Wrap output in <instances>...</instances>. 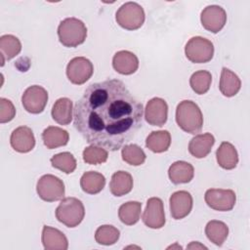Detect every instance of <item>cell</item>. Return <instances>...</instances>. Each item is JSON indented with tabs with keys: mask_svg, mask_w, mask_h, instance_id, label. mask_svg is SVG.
<instances>
[{
	"mask_svg": "<svg viewBox=\"0 0 250 250\" xmlns=\"http://www.w3.org/2000/svg\"><path fill=\"white\" fill-rule=\"evenodd\" d=\"M144 107L119 79L90 84L73 108V125L86 142L116 151L143 126Z\"/></svg>",
	"mask_w": 250,
	"mask_h": 250,
	"instance_id": "cell-1",
	"label": "cell"
},
{
	"mask_svg": "<svg viewBox=\"0 0 250 250\" xmlns=\"http://www.w3.org/2000/svg\"><path fill=\"white\" fill-rule=\"evenodd\" d=\"M50 161L54 168L59 169L65 174L72 173L76 169V165H77L76 159L68 151H64V152H61L53 155Z\"/></svg>",
	"mask_w": 250,
	"mask_h": 250,
	"instance_id": "cell-32",
	"label": "cell"
},
{
	"mask_svg": "<svg viewBox=\"0 0 250 250\" xmlns=\"http://www.w3.org/2000/svg\"><path fill=\"white\" fill-rule=\"evenodd\" d=\"M36 191L44 201H58L64 197V184L60 178L54 175H43L37 182Z\"/></svg>",
	"mask_w": 250,
	"mask_h": 250,
	"instance_id": "cell-7",
	"label": "cell"
},
{
	"mask_svg": "<svg viewBox=\"0 0 250 250\" xmlns=\"http://www.w3.org/2000/svg\"><path fill=\"white\" fill-rule=\"evenodd\" d=\"M205 234L212 243L222 246L229 235V228L222 221L212 220L205 227Z\"/></svg>",
	"mask_w": 250,
	"mask_h": 250,
	"instance_id": "cell-28",
	"label": "cell"
},
{
	"mask_svg": "<svg viewBox=\"0 0 250 250\" xmlns=\"http://www.w3.org/2000/svg\"><path fill=\"white\" fill-rule=\"evenodd\" d=\"M93 72V63L84 57L73 58L66 66V76L68 80L75 85L84 84L91 78Z\"/></svg>",
	"mask_w": 250,
	"mask_h": 250,
	"instance_id": "cell-8",
	"label": "cell"
},
{
	"mask_svg": "<svg viewBox=\"0 0 250 250\" xmlns=\"http://www.w3.org/2000/svg\"><path fill=\"white\" fill-rule=\"evenodd\" d=\"M16 108L13 103L5 98L0 99V123H7L14 119Z\"/></svg>",
	"mask_w": 250,
	"mask_h": 250,
	"instance_id": "cell-35",
	"label": "cell"
},
{
	"mask_svg": "<svg viewBox=\"0 0 250 250\" xmlns=\"http://www.w3.org/2000/svg\"><path fill=\"white\" fill-rule=\"evenodd\" d=\"M72 102L68 98L57 100L52 107V117L60 125H67L72 120Z\"/></svg>",
	"mask_w": 250,
	"mask_h": 250,
	"instance_id": "cell-24",
	"label": "cell"
},
{
	"mask_svg": "<svg viewBox=\"0 0 250 250\" xmlns=\"http://www.w3.org/2000/svg\"><path fill=\"white\" fill-rule=\"evenodd\" d=\"M217 162L220 167L231 170L238 163V154L235 147L229 142H223L216 151Z\"/></svg>",
	"mask_w": 250,
	"mask_h": 250,
	"instance_id": "cell-20",
	"label": "cell"
},
{
	"mask_svg": "<svg viewBox=\"0 0 250 250\" xmlns=\"http://www.w3.org/2000/svg\"><path fill=\"white\" fill-rule=\"evenodd\" d=\"M105 185V178L103 174L95 171L85 172L80 179L82 190L89 194H96L103 190Z\"/></svg>",
	"mask_w": 250,
	"mask_h": 250,
	"instance_id": "cell-25",
	"label": "cell"
},
{
	"mask_svg": "<svg viewBox=\"0 0 250 250\" xmlns=\"http://www.w3.org/2000/svg\"><path fill=\"white\" fill-rule=\"evenodd\" d=\"M212 82V75L207 70L195 71L189 78L191 89L198 95H203L208 92Z\"/></svg>",
	"mask_w": 250,
	"mask_h": 250,
	"instance_id": "cell-30",
	"label": "cell"
},
{
	"mask_svg": "<svg viewBox=\"0 0 250 250\" xmlns=\"http://www.w3.org/2000/svg\"><path fill=\"white\" fill-rule=\"evenodd\" d=\"M185 54L188 61L194 63H204L212 60L214 55L213 43L201 36L190 38L185 47Z\"/></svg>",
	"mask_w": 250,
	"mask_h": 250,
	"instance_id": "cell-6",
	"label": "cell"
},
{
	"mask_svg": "<svg viewBox=\"0 0 250 250\" xmlns=\"http://www.w3.org/2000/svg\"><path fill=\"white\" fill-rule=\"evenodd\" d=\"M41 239L46 250H66L68 248V241L63 232L49 226L43 227Z\"/></svg>",
	"mask_w": 250,
	"mask_h": 250,
	"instance_id": "cell-17",
	"label": "cell"
},
{
	"mask_svg": "<svg viewBox=\"0 0 250 250\" xmlns=\"http://www.w3.org/2000/svg\"><path fill=\"white\" fill-rule=\"evenodd\" d=\"M48 102V92L41 86L28 87L22 94L21 104L24 109L32 114L41 113Z\"/></svg>",
	"mask_w": 250,
	"mask_h": 250,
	"instance_id": "cell-10",
	"label": "cell"
},
{
	"mask_svg": "<svg viewBox=\"0 0 250 250\" xmlns=\"http://www.w3.org/2000/svg\"><path fill=\"white\" fill-rule=\"evenodd\" d=\"M142 211V203L139 201H128L123 203L118 210V217L120 221L127 225L133 226L140 220Z\"/></svg>",
	"mask_w": 250,
	"mask_h": 250,
	"instance_id": "cell-29",
	"label": "cell"
},
{
	"mask_svg": "<svg viewBox=\"0 0 250 250\" xmlns=\"http://www.w3.org/2000/svg\"><path fill=\"white\" fill-rule=\"evenodd\" d=\"M193 175V166L186 161H176L168 170L169 179L175 185L189 183L192 180Z\"/></svg>",
	"mask_w": 250,
	"mask_h": 250,
	"instance_id": "cell-19",
	"label": "cell"
},
{
	"mask_svg": "<svg viewBox=\"0 0 250 250\" xmlns=\"http://www.w3.org/2000/svg\"><path fill=\"white\" fill-rule=\"evenodd\" d=\"M204 199L206 204L217 211H230L236 201L235 192L231 189L209 188L206 190Z\"/></svg>",
	"mask_w": 250,
	"mask_h": 250,
	"instance_id": "cell-9",
	"label": "cell"
},
{
	"mask_svg": "<svg viewBox=\"0 0 250 250\" xmlns=\"http://www.w3.org/2000/svg\"><path fill=\"white\" fill-rule=\"evenodd\" d=\"M21 51V43L18 37L12 34L2 35L0 37V55H1V66L4 65L5 61H9L15 58Z\"/></svg>",
	"mask_w": 250,
	"mask_h": 250,
	"instance_id": "cell-26",
	"label": "cell"
},
{
	"mask_svg": "<svg viewBox=\"0 0 250 250\" xmlns=\"http://www.w3.org/2000/svg\"><path fill=\"white\" fill-rule=\"evenodd\" d=\"M171 145V135L167 130L153 131L146 140V147L155 153L166 151Z\"/></svg>",
	"mask_w": 250,
	"mask_h": 250,
	"instance_id": "cell-27",
	"label": "cell"
},
{
	"mask_svg": "<svg viewBox=\"0 0 250 250\" xmlns=\"http://www.w3.org/2000/svg\"><path fill=\"white\" fill-rule=\"evenodd\" d=\"M187 248L188 249H198V248H200V249H202V248H204V249H207V247L206 246H204L203 244H200L199 242H197V241H192L190 244H188V246H187Z\"/></svg>",
	"mask_w": 250,
	"mask_h": 250,
	"instance_id": "cell-36",
	"label": "cell"
},
{
	"mask_svg": "<svg viewBox=\"0 0 250 250\" xmlns=\"http://www.w3.org/2000/svg\"><path fill=\"white\" fill-rule=\"evenodd\" d=\"M241 87L239 77L230 69L227 67L222 68L219 88L221 93L228 98L235 96Z\"/></svg>",
	"mask_w": 250,
	"mask_h": 250,
	"instance_id": "cell-22",
	"label": "cell"
},
{
	"mask_svg": "<svg viewBox=\"0 0 250 250\" xmlns=\"http://www.w3.org/2000/svg\"><path fill=\"white\" fill-rule=\"evenodd\" d=\"M42 140L49 149L63 146L68 143L69 135L66 130L57 126H49L42 133Z\"/></svg>",
	"mask_w": 250,
	"mask_h": 250,
	"instance_id": "cell-21",
	"label": "cell"
},
{
	"mask_svg": "<svg viewBox=\"0 0 250 250\" xmlns=\"http://www.w3.org/2000/svg\"><path fill=\"white\" fill-rule=\"evenodd\" d=\"M170 248H178V249H182V246H180V245H178V244L176 243L175 245H171V246L167 247V249H170Z\"/></svg>",
	"mask_w": 250,
	"mask_h": 250,
	"instance_id": "cell-37",
	"label": "cell"
},
{
	"mask_svg": "<svg viewBox=\"0 0 250 250\" xmlns=\"http://www.w3.org/2000/svg\"><path fill=\"white\" fill-rule=\"evenodd\" d=\"M168 117L167 103L161 98H152L145 108L146 121L152 126H163Z\"/></svg>",
	"mask_w": 250,
	"mask_h": 250,
	"instance_id": "cell-13",
	"label": "cell"
},
{
	"mask_svg": "<svg viewBox=\"0 0 250 250\" xmlns=\"http://www.w3.org/2000/svg\"><path fill=\"white\" fill-rule=\"evenodd\" d=\"M120 231L111 225H104L97 229L95 239L102 245H112L119 239Z\"/></svg>",
	"mask_w": 250,
	"mask_h": 250,
	"instance_id": "cell-33",
	"label": "cell"
},
{
	"mask_svg": "<svg viewBox=\"0 0 250 250\" xmlns=\"http://www.w3.org/2000/svg\"><path fill=\"white\" fill-rule=\"evenodd\" d=\"M176 122L185 132L197 135L203 126V115L194 102L185 100L177 105Z\"/></svg>",
	"mask_w": 250,
	"mask_h": 250,
	"instance_id": "cell-2",
	"label": "cell"
},
{
	"mask_svg": "<svg viewBox=\"0 0 250 250\" xmlns=\"http://www.w3.org/2000/svg\"><path fill=\"white\" fill-rule=\"evenodd\" d=\"M112 66L118 73L130 75L137 71L139 67V60L137 56L130 51H118L112 58Z\"/></svg>",
	"mask_w": 250,
	"mask_h": 250,
	"instance_id": "cell-16",
	"label": "cell"
},
{
	"mask_svg": "<svg viewBox=\"0 0 250 250\" xmlns=\"http://www.w3.org/2000/svg\"><path fill=\"white\" fill-rule=\"evenodd\" d=\"M170 212L175 220L187 217L192 209V196L187 190H179L170 196Z\"/></svg>",
	"mask_w": 250,
	"mask_h": 250,
	"instance_id": "cell-14",
	"label": "cell"
},
{
	"mask_svg": "<svg viewBox=\"0 0 250 250\" xmlns=\"http://www.w3.org/2000/svg\"><path fill=\"white\" fill-rule=\"evenodd\" d=\"M10 143L16 151L26 153L33 149L35 146V138L29 127L20 126L12 132Z\"/></svg>",
	"mask_w": 250,
	"mask_h": 250,
	"instance_id": "cell-15",
	"label": "cell"
},
{
	"mask_svg": "<svg viewBox=\"0 0 250 250\" xmlns=\"http://www.w3.org/2000/svg\"><path fill=\"white\" fill-rule=\"evenodd\" d=\"M215 144V138L210 133L197 134L188 144V151L195 158L206 157Z\"/></svg>",
	"mask_w": 250,
	"mask_h": 250,
	"instance_id": "cell-18",
	"label": "cell"
},
{
	"mask_svg": "<svg viewBox=\"0 0 250 250\" xmlns=\"http://www.w3.org/2000/svg\"><path fill=\"white\" fill-rule=\"evenodd\" d=\"M144 224L150 229H161L165 225V213L163 201L159 197H150L143 214Z\"/></svg>",
	"mask_w": 250,
	"mask_h": 250,
	"instance_id": "cell-12",
	"label": "cell"
},
{
	"mask_svg": "<svg viewBox=\"0 0 250 250\" xmlns=\"http://www.w3.org/2000/svg\"><path fill=\"white\" fill-rule=\"evenodd\" d=\"M200 21L206 30L212 33H218L227 22V13L218 5H210L201 12Z\"/></svg>",
	"mask_w": 250,
	"mask_h": 250,
	"instance_id": "cell-11",
	"label": "cell"
},
{
	"mask_svg": "<svg viewBox=\"0 0 250 250\" xmlns=\"http://www.w3.org/2000/svg\"><path fill=\"white\" fill-rule=\"evenodd\" d=\"M145 11L136 2H126L115 14L116 22L127 30H136L145 22Z\"/></svg>",
	"mask_w": 250,
	"mask_h": 250,
	"instance_id": "cell-5",
	"label": "cell"
},
{
	"mask_svg": "<svg viewBox=\"0 0 250 250\" xmlns=\"http://www.w3.org/2000/svg\"><path fill=\"white\" fill-rule=\"evenodd\" d=\"M85 216L83 203L75 197L62 198L56 209V218L67 228L77 227Z\"/></svg>",
	"mask_w": 250,
	"mask_h": 250,
	"instance_id": "cell-4",
	"label": "cell"
},
{
	"mask_svg": "<svg viewBox=\"0 0 250 250\" xmlns=\"http://www.w3.org/2000/svg\"><path fill=\"white\" fill-rule=\"evenodd\" d=\"M133 188V178L126 171H117L111 176L109 189L114 196H122Z\"/></svg>",
	"mask_w": 250,
	"mask_h": 250,
	"instance_id": "cell-23",
	"label": "cell"
},
{
	"mask_svg": "<svg viewBox=\"0 0 250 250\" xmlns=\"http://www.w3.org/2000/svg\"><path fill=\"white\" fill-rule=\"evenodd\" d=\"M122 159L133 166H140L146 160V153L141 146L135 144L125 145L121 150Z\"/></svg>",
	"mask_w": 250,
	"mask_h": 250,
	"instance_id": "cell-31",
	"label": "cell"
},
{
	"mask_svg": "<svg viewBox=\"0 0 250 250\" xmlns=\"http://www.w3.org/2000/svg\"><path fill=\"white\" fill-rule=\"evenodd\" d=\"M58 36L64 47H77L84 43L87 37V27L82 21L76 18H66L58 26Z\"/></svg>",
	"mask_w": 250,
	"mask_h": 250,
	"instance_id": "cell-3",
	"label": "cell"
},
{
	"mask_svg": "<svg viewBox=\"0 0 250 250\" xmlns=\"http://www.w3.org/2000/svg\"><path fill=\"white\" fill-rule=\"evenodd\" d=\"M107 151L101 146L91 145L83 150V160L88 164H102L107 160Z\"/></svg>",
	"mask_w": 250,
	"mask_h": 250,
	"instance_id": "cell-34",
	"label": "cell"
}]
</instances>
